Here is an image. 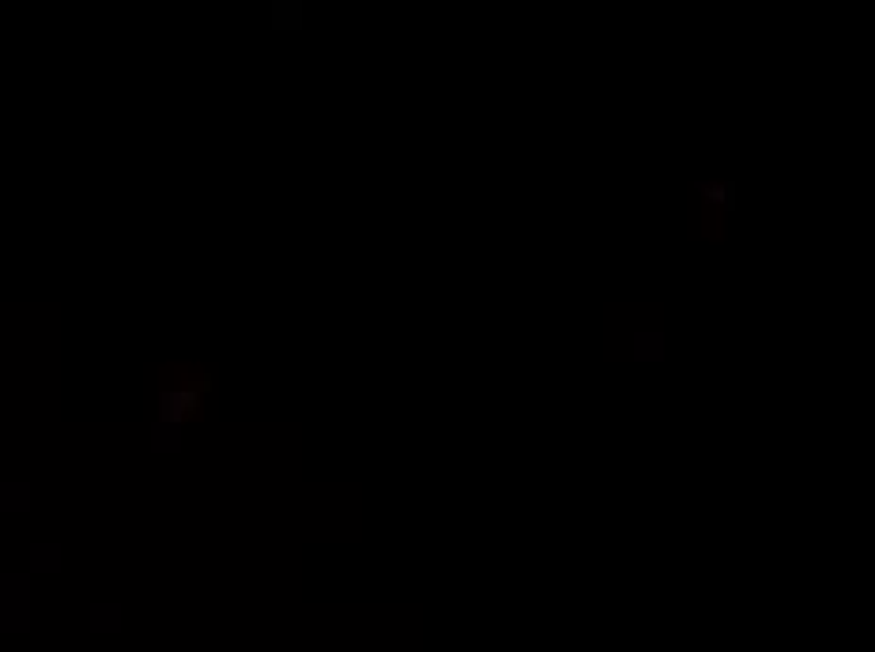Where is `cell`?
<instances>
[{"mask_svg": "<svg viewBox=\"0 0 875 652\" xmlns=\"http://www.w3.org/2000/svg\"><path fill=\"white\" fill-rule=\"evenodd\" d=\"M193 404H196L193 393H167V396H162V419H167V422H181L193 411Z\"/></svg>", "mask_w": 875, "mask_h": 652, "instance_id": "obj_1", "label": "cell"}]
</instances>
